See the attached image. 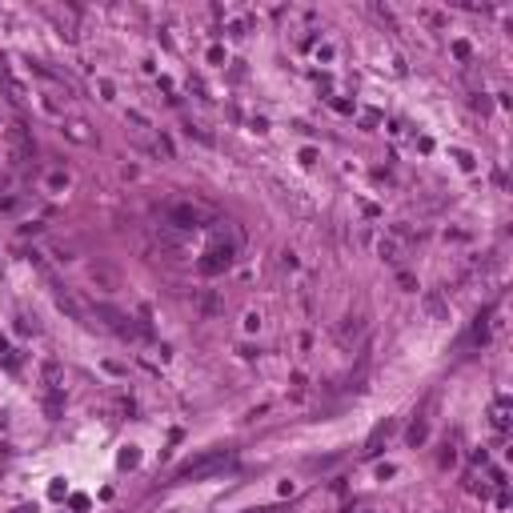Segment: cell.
<instances>
[{"mask_svg":"<svg viewBox=\"0 0 513 513\" xmlns=\"http://www.w3.org/2000/svg\"><path fill=\"white\" fill-rule=\"evenodd\" d=\"M96 317H100V321L109 325V329H113L116 337H125V341H133V337H136V325L129 321L125 313H116V309H109V305H96Z\"/></svg>","mask_w":513,"mask_h":513,"instance_id":"2","label":"cell"},{"mask_svg":"<svg viewBox=\"0 0 513 513\" xmlns=\"http://www.w3.org/2000/svg\"><path fill=\"white\" fill-rule=\"evenodd\" d=\"M40 381H44V393H48V397H60V393H64V369H60L57 361L40 365Z\"/></svg>","mask_w":513,"mask_h":513,"instance_id":"4","label":"cell"},{"mask_svg":"<svg viewBox=\"0 0 513 513\" xmlns=\"http://www.w3.org/2000/svg\"><path fill=\"white\" fill-rule=\"evenodd\" d=\"M69 133H73L76 141H89V133H84V125H80V120H73V125H69Z\"/></svg>","mask_w":513,"mask_h":513,"instance_id":"12","label":"cell"},{"mask_svg":"<svg viewBox=\"0 0 513 513\" xmlns=\"http://www.w3.org/2000/svg\"><path fill=\"white\" fill-rule=\"evenodd\" d=\"M209 221V213L201 205H172L169 209V225H181V228H201Z\"/></svg>","mask_w":513,"mask_h":513,"instance_id":"3","label":"cell"},{"mask_svg":"<svg viewBox=\"0 0 513 513\" xmlns=\"http://www.w3.org/2000/svg\"><path fill=\"white\" fill-rule=\"evenodd\" d=\"M361 333H365L361 317H345V325H337V341H341V345H353Z\"/></svg>","mask_w":513,"mask_h":513,"instance_id":"6","label":"cell"},{"mask_svg":"<svg viewBox=\"0 0 513 513\" xmlns=\"http://www.w3.org/2000/svg\"><path fill=\"white\" fill-rule=\"evenodd\" d=\"M425 313H429V317H445V301H441V293H425Z\"/></svg>","mask_w":513,"mask_h":513,"instance_id":"8","label":"cell"},{"mask_svg":"<svg viewBox=\"0 0 513 513\" xmlns=\"http://www.w3.org/2000/svg\"><path fill=\"white\" fill-rule=\"evenodd\" d=\"M228 261H233V245H213L209 261H201V269H205V273H217V269L228 265Z\"/></svg>","mask_w":513,"mask_h":513,"instance_id":"5","label":"cell"},{"mask_svg":"<svg viewBox=\"0 0 513 513\" xmlns=\"http://www.w3.org/2000/svg\"><path fill=\"white\" fill-rule=\"evenodd\" d=\"M494 425H497V429H505V425H510V417H505V405H497V409H494Z\"/></svg>","mask_w":513,"mask_h":513,"instance_id":"11","label":"cell"},{"mask_svg":"<svg viewBox=\"0 0 513 513\" xmlns=\"http://www.w3.org/2000/svg\"><path fill=\"white\" fill-rule=\"evenodd\" d=\"M20 209V197H4L0 201V213H17Z\"/></svg>","mask_w":513,"mask_h":513,"instance_id":"10","label":"cell"},{"mask_svg":"<svg viewBox=\"0 0 513 513\" xmlns=\"http://www.w3.org/2000/svg\"><path fill=\"white\" fill-rule=\"evenodd\" d=\"M228 461H233V453L228 449H209V453H201V457H192V461H185L181 469H177V481H197V477H209L217 474V469H225Z\"/></svg>","mask_w":513,"mask_h":513,"instance_id":"1","label":"cell"},{"mask_svg":"<svg viewBox=\"0 0 513 513\" xmlns=\"http://www.w3.org/2000/svg\"><path fill=\"white\" fill-rule=\"evenodd\" d=\"M381 257H385V261H393V265H401V261H405V257H401V245L397 241H393V237H381Z\"/></svg>","mask_w":513,"mask_h":513,"instance_id":"7","label":"cell"},{"mask_svg":"<svg viewBox=\"0 0 513 513\" xmlns=\"http://www.w3.org/2000/svg\"><path fill=\"white\" fill-rule=\"evenodd\" d=\"M93 281H100L105 289H116V277H113V269H105V265H93Z\"/></svg>","mask_w":513,"mask_h":513,"instance_id":"9","label":"cell"}]
</instances>
